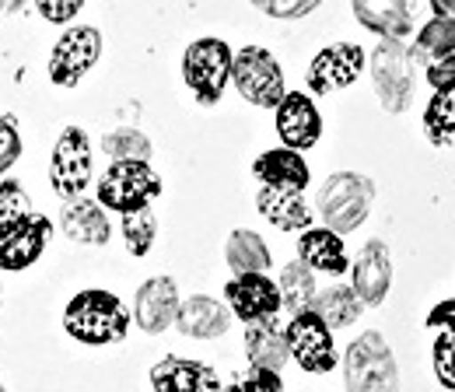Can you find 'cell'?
Instances as JSON below:
<instances>
[{
  "instance_id": "36",
  "label": "cell",
  "mask_w": 455,
  "mask_h": 392,
  "mask_svg": "<svg viewBox=\"0 0 455 392\" xmlns=\"http://www.w3.org/2000/svg\"><path fill=\"white\" fill-rule=\"evenodd\" d=\"M21 155V133H18V123L11 116H0V175L7 168H14Z\"/></svg>"
},
{
  "instance_id": "6",
  "label": "cell",
  "mask_w": 455,
  "mask_h": 392,
  "mask_svg": "<svg viewBox=\"0 0 455 392\" xmlns=\"http://www.w3.org/2000/svg\"><path fill=\"white\" fill-rule=\"evenodd\" d=\"M231 46L225 39H196L182 56V77L186 88L196 95L200 106L221 102L228 81H231Z\"/></svg>"
},
{
  "instance_id": "41",
  "label": "cell",
  "mask_w": 455,
  "mask_h": 392,
  "mask_svg": "<svg viewBox=\"0 0 455 392\" xmlns=\"http://www.w3.org/2000/svg\"><path fill=\"white\" fill-rule=\"evenodd\" d=\"M25 0H0V14H7V11H18Z\"/></svg>"
},
{
  "instance_id": "27",
  "label": "cell",
  "mask_w": 455,
  "mask_h": 392,
  "mask_svg": "<svg viewBox=\"0 0 455 392\" xmlns=\"http://www.w3.org/2000/svg\"><path fill=\"white\" fill-rule=\"evenodd\" d=\"M410 53V63L417 67H431L435 60L455 53V21L449 18H431L427 25H420L413 46L406 50Z\"/></svg>"
},
{
  "instance_id": "40",
  "label": "cell",
  "mask_w": 455,
  "mask_h": 392,
  "mask_svg": "<svg viewBox=\"0 0 455 392\" xmlns=\"http://www.w3.org/2000/svg\"><path fill=\"white\" fill-rule=\"evenodd\" d=\"M427 4H431L435 18H449V21H455V0H427Z\"/></svg>"
},
{
  "instance_id": "24",
  "label": "cell",
  "mask_w": 455,
  "mask_h": 392,
  "mask_svg": "<svg viewBox=\"0 0 455 392\" xmlns=\"http://www.w3.org/2000/svg\"><path fill=\"white\" fill-rule=\"evenodd\" d=\"M256 207L270 224H277L281 231H305L312 224V211L305 204L301 193L294 189H274V186H259L256 193Z\"/></svg>"
},
{
  "instance_id": "31",
  "label": "cell",
  "mask_w": 455,
  "mask_h": 392,
  "mask_svg": "<svg viewBox=\"0 0 455 392\" xmlns=\"http://www.w3.org/2000/svg\"><path fill=\"white\" fill-rule=\"evenodd\" d=\"M102 151L113 158V162H148L151 158V140L140 133V130H113L106 133L102 140Z\"/></svg>"
},
{
  "instance_id": "2",
  "label": "cell",
  "mask_w": 455,
  "mask_h": 392,
  "mask_svg": "<svg viewBox=\"0 0 455 392\" xmlns=\"http://www.w3.org/2000/svg\"><path fill=\"white\" fill-rule=\"evenodd\" d=\"M343 386L347 392H399V368L386 336L368 330L347 347Z\"/></svg>"
},
{
  "instance_id": "14",
  "label": "cell",
  "mask_w": 455,
  "mask_h": 392,
  "mask_svg": "<svg viewBox=\"0 0 455 392\" xmlns=\"http://www.w3.org/2000/svg\"><path fill=\"white\" fill-rule=\"evenodd\" d=\"M277 133H281L284 148L298 151V155L319 144V137H323V116L315 109L312 95L287 92L284 99H281V106H277Z\"/></svg>"
},
{
  "instance_id": "25",
  "label": "cell",
  "mask_w": 455,
  "mask_h": 392,
  "mask_svg": "<svg viewBox=\"0 0 455 392\" xmlns=\"http://www.w3.org/2000/svg\"><path fill=\"white\" fill-rule=\"evenodd\" d=\"M225 263L238 274H267L274 256H270V245L263 242V235L249 231V228H238L231 231L225 242Z\"/></svg>"
},
{
  "instance_id": "35",
  "label": "cell",
  "mask_w": 455,
  "mask_h": 392,
  "mask_svg": "<svg viewBox=\"0 0 455 392\" xmlns=\"http://www.w3.org/2000/svg\"><path fill=\"white\" fill-rule=\"evenodd\" d=\"M263 14H270V18H284V21H291V18H305V14H312L323 0H252Z\"/></svg>"
},
{
  "instance_id": "7",
  "label": "cell",
  "mask_w": 455,
  "mask_h": 392,
  "mask_svg": "<svg viewBox=\"0 0 455 392\" xmlns=\"http://www.w3.org/2000/svg\"><path fill=\"white\" fill-rule=\"evenodd\" d=\"M287 354L298 361L301 372L308 375H326L337 368V343H333V330L308 308L291 316V323L284 326Z\"/></svg>"
},
{
  "instance_id": "26",
  "label": "cell",
  "mask_w": 455,
  "mask_h": 392,
  "mask_svg": "<svg viewBox=\"0 0 455 392\" xmlns=\"http://www.w3.org/2000/svg\"><path fill=\"white\" fill-rule=\"evenodd\" d=\"M312 312H315L330 330H347V326H354V323L361 319L364 305H361V298L354 294V287L333 284V287H326V291L315 294Z\"/></svg>"
},
{
  "instance_id": "16",
  "label": "cell",
  "mask_w": 455,
  "mask_h": 392,
  "mask_svg": "<svg viewBox=\"0 0 455 392\" xmlns=\"http://www.w3.org/2000/svg\"><path fill=\"white\" fill-rule=\"evenodd\" d=\"M389 284H393V260H389V245L371 238L354 267H350V287L354 294L361 298V305H382L386 294H389Z\"/></svg>"
},
{
  "instance_id": "9",
  "label": "cell",
  "mask_w": 455,
  "mask_h": 392,
  "mask_svg": "<svg viewBox=\"0 0 455 392\" xmlns=\"http://www.w3.org/2000/svg\"><path fill=\"white\" fill-rule=\"evenodd\" d=\"M50 182H53V193L63 196L67 204L88 189V182H92V140L81 126H67L60 133L57 148H53V162H50Z\"/></svg>"
},
{
  "instance_id": "42",
  "label": "cell",
  "mask_w": 455,
  "mask_h": 392,
  "mask_svg": "<svg viewBox=\"0 0 455 392\" xmlns=\"http://www.w3.org/2000/svg\"><path fill=\"white\" fill-rule=\"evenodd\" d=\"M403 4H406V7H410V11H413V4H417V0H403Z\"/></svg>"
},
{
  "instance_id": "43",
  "label": "cell",
  "mask_w": 455,
  "mask_h": 392,
  "mask_svg": "<svg viewBox=\"0 0 455 392\" xmlns=\"http://www.w3.org/2000/svg\"><path fill=\"white\" fill-rule=\"evenodd\" d=\"M0 392H7V389H4V382H0Z\"/></svg>"
},
{
  "instance_id": "38",
  "label": "cell",
  "mask_w": 455,
  "mask_h": 392,
  "mask_svg": "<svg viewBox=\"0 0 455 392\" xmlns=\"http://www.w3.org/2000/svg\"><path fill=\"white\" fill-rule=\"evenodd\" d=\"M424 74H427L431 92H438V88H452L455 84V53L435 60L431 67H424Z\"/></svg>"
},
{
  "instance_id": "1",
  "label": "cell",
  "mask_w": 455,
  "mask_h": 392,
  "mask_svg": "<svg viewBox=\"0 0 455 392\" xmlns=\"http://www.w3.org/2000/svg\"><path fill=\"white\" fill-rule=\"evenodd\" d=\"M63 330L74 336L77 343L88 347H109L119 343L130 330V312L126 305L116 298L113 291L102 287H88L77 291L67 308H63Z\"/></svg>"
},
{
  "instance_id": "17",
  "label": "cell",
  "mask_w": 455,
  "mask_h": 392,
  "mask_svg": "<svg viewBox=\"0 0 455 392\" xmlns=\"http://www.w3.org/2000/svg\"><path fill=\"white\" fill-rule=\"evenodd\" d=\"M151 392H221V379L204 361L169 354L151 368Z\"/></svg>"
},
{
  "instance_id": "5",
  "label": "cell",
  "mask_w": 455,
  "mask_h": 392,
  "mask_svg": "<svg viewBox=\"0 0 455 392\" xmlns=\"http://www.w3.org/2000/svg\"><path fill=\"white\" fill-rule=\"evenodd\" d=\"M231 84L238 88V95L259 109H277L281 99L287 95L284 70L277 63V56L263 46H245L231 60Z\"/></svg>"
},
{
  "instance_id": "20",
  "label": "cell",
  "mask_w": 455,
  "mask_h": 392,
  "mask_svg": "<svg viewBox=\"0 0 455 392\" xmlns=\"http://www.w3.org/2000/svg\"><path fill=\"white\" fill-rule=\"evenodd\" d=\"M60 228L70 242H81V245H106L109 235H113V224L109 214L99 200H88V196H77L70 204H63L60 211Z\"/></svg>"
},
{
  "instance_id": "10",
  "label": "cell",
  "mask_w": 455,
  "mask_h": 392,
  "mask_svg": "<svg viewBox=\"0 0 455 392\" xmlns=\"http://www.w3.org/2000/svg\"><path fill=\"white\" fill-rule=\"evenodd\" d=\"M50 235H53V224L36 211L14 221H0V270L21 274L36 267L50 245Z\"/></svg>"
},
{
  "instance_id": "29",
  "label": "cell",
  "mask_w": 455,
  "mask_h": 392,
  "mask_svg": "<svg viewBox=\"0 0 455 392\" xmlns=\"http://www.w3.org/2000/svg\"><path fill=\"white\" fill-rule=\"evenodd\" d=\"M455 133V84L452 88H438L424 109V137L435 148H445Z\"/></svg>"
},
{
  "instance_id": "22",
  "label": "cell",
  "mask_w": 455,
  "mask_h": 392,
  "mask_svg": "<svg viewBox=\"0 0 455 392\" xmlns=\"http://www.w3.org/2000/svg\"><path fill=\"white\" fill-rule=\"evenodd\" d=\"M252 175L259 179V186H274V189H294V193H305L312 172L305 165V158L291 148H274L267 155H259L252 162Z\"/></svg>"
},
{
  "instance_id": "15",
  "label": "cell",
  "mask_w": 455,
  "mask_h": 392,
  "mask_svg": "<svg viewBox=\"0 0 455 392\" xmlns=\"http://www.w3.org/2000/svg\"><path fill=\"white\" fill-rule=\"evenodd\" d=\"M179 316V287L172 277H151L137 287L133 298V319L148 336H162L175 326Z\"/></svg>"
},
{
  "instance_id": "21",
  "label": "cell",
  "mask_w": 455,
  "mask_h": 392,
  "mask_svg": "<svg viewBox=\"0 0 455 392\" xmlns=\"http://www.w3.org/2000/svg\"><path fill=\"white\" fill-rule=\"evenodd\" d=\"M350 7L368 32L389 43H403L413 32V11L403 0H350Z\"/></svg>"
},
{
  "instance_id": "23",
  "label": "cell",
  "mask_w": 455,
  "mask_h": 392,
  "mask_svg": "<svg viewBox=\"0 0 455 392\" xmlns=\"http://www.w3.org/2000/svg\"><path fill=\"white\" fill-rule=\"evenodd\" d=\"M245 357L252 368H267V372H284L287 364V340L284 326H277V319L267 323H249L245 326Z\"/></svg>"
},
{
  "instance_id": "30",
  "label": "cell",
  "mask_w": 455,
  "mask_h": 392,
  "mask_svg": "<svg viewBox=\"0 0 455 392\" xmlns=\"http://www.w3.org/2000/svg\"><path fill=\"white\" fill-rule=\"evenodd\" d=\"M123 238H126V249L130 256H148L155 238H158V218L155 211H133V214H123Z\"/></svg>"
},
{
  "instance_id": "28",
  "label": "cell",
  "mask_w": 455,
  "mask_h": 392,
  "mask_svg": "<svg viewBox=\"0 0 455 392\" xmlns=\"http://www.w3.org/2000/svg\"><path fill=\"white\" fill-rule=\"evenodd\" d=\"M277 291H281V308H287L291 316L308 312V308H312V301H315V294H319V287H315V274H312L301 260L287 263L284 270H281V277H277Z\"/></svg>"
},
{
  "instance_id": "13",
  "label": "cell",
  "mask_w": 455,
  "mask_h": 392,
  "mask_svg": "<svg viewBox=\"0 0 455 392\" xmlns=\"http://www.w3.org/2000/svg\"><path fill=\"white\" fill-rule=\"evenodd\" d=\"M364 70V50L357 43H333L326 50H319L315 60L308 63V92L312 95H330L340 92L347 84H354Z\"/></svg>"
},
{
  "instance_id": "34",
  "label": "cell",
  "mask_w": 455,
  "mask_h": 392,
  "mask_svg": "<svg viewBox=\"0 0 455 392\" xmlns=\"http://www.w3.org/2000/svg\"><path fill=\"white\" fill-rule=\"evenodd\" d=\"M25 214H32V204L25 196V186L14 182V179L0 182V221H14V218H25Z\"/></svg>"
},
{
  "instance_id": "4",
  "label": "cell",
  "mask_w": 455,
  "mask_h": 392,
  "mask_svg": "<svg viewBox=\"0 0 455 392\" xmlns=\"http://www.w3.org/2000/svg\"><path fill=\"white\" fill-rule=\"evenodd\" d=\"M162 196V179L148 162H113L99 179V204L116 214L148 211Z\"/></svg>"
},
{
  "instance_id": "18",
  "label": "cell",
  "mask_w": 455,
  "mask_h": 392,
  "mask_svg": "<svg viewBox=\"0 0 455 392\" xmlns=\"http://www.w3.org/2000/svg\"><path fill=\"white\" fill-rule=\"evenodd\" d=\"M179 333L189 340H218L231 330V312L211 294H193L186 301H179V316H175Z\"/></svg>"
},
{
  "instance_id": "37",
  "label": "cell",
  "mask_w": 455,
  "mask_h": 392,
  "mask_svg": "<svg viewBox=\"0 0 455 392\" xmlns=\"http://www.w3.org/2000/svg\"><path fill=\"white\" fill-rule=\"evenodd\" d=\"M81 4H84V0H36L39 14H43L46 21H57V25L70 21V18L81 11Z\"/></svg>"
},
{
  "instance_id": "3",
  "label": "cell",
  "mask_w": 455,
  "mask_h": 392,
  "mask_svg": "<svg viewBox=\"0 0 455 392\" xmlns=\"http://www.w3.org/2000/svg\"><path fill=\"white\" fill-rule=\"evenodd\" d=\"M371 200H375L371 179H364L357 172H337L323 182V189L315 196V211H319L323 224L343 238L364 224L368 211H371Z\"/></svg>"
},
{
  "instance_id": "11",
  "label": "cell",
  "mask_w": 455,
  "mask_h": 392,
  "mask_svg": "<svg viewBox=\"0 0 455 392\" xmlns=\"http://www.w3.org/2000/svg\"><path fill=\"white\" fill-rule=\"evenodd\" d=\"M102 56V36L99 28L92 25H77L70 32L60 36V43L53 46V56H50V77L53 84H63V88H74Z\"/></svg>"
},
{
  "instance_id": "12",
  "label": "cell",
  "mask_w": 455,
  "mask_h": 392,
  "mask_svg": "<svg viewBox=\"0 0 455 392\" xmlns=\"http://www.w3.org/2000/svg\"><path fill=\"white\" fill-rule=\"evenodd\" d=\"M225 305L231 319H242L245 326L277 319V312H281L277 280H270L267 274H238L225 284Z\"/></svg>"
},
{
  "instance_id": "33",
  "label": "cell",
  "mask_w": 455,
  "mask_h": 392,
  "mask_svg": "<svg viewBox=\"0 0 455 392\" xmlns=\"http://www.w3.org/2000/svg\"><path fill=\"white\" fill-rule=\"evenodd\" d=\"M221 392H284V379L267 368H245Z\"/></svg>"
},
{
  "instance_id": "32",
  "label": "cell",
  "mask_w": 455,
  "mask_h": 392,
  "mask_svg": "<svg viewBox=\"0 0 455 392\" xmlns=\"http://www.w3.org/2000/svg\"><path fill=\"white\" fill-rule=\"evenodd\" d=\"M431 368L442 389L455 392V333H435L431 343Z\"/></svg>"
},
{
  "instance_id": "8",
  "label": "cell",
  "mask_w": 455,
  "mask_h": 392,
  "mask_svg": "<svg viewBox=\"0 0 455 392\" xmlns=\"http://www.w3.org/2000/svg\"><path fill=\"white\" fill-rule=\"evenodd\" d=\"M371 81H375V92H379V102L382 109L399 116V112L410 109L413 102V63L403 43H389L382 39L371 53Z\"/></svg>"
},
{
  "instance_id": "19",
  "label": "cell",
  "mask_w": 455,
  "mask_h": 392,
  "mask_svg": "<svg viewBox=\"0 0 455 392\" xmlns=\"http://www.w3.org/2000/svg\"><path fill=\"white\" fill-rule=\"evenodd\" d=\"M298 260L312 274H330V277H340L350 267L343 238L337 231H330V228H305L298 235Z\"/></svg>"
},
{
  "instance_id": "39",
  "label": "cell",
  "mask_w": 455,
  "mask_h": 392,
  "mask_svg": "<svg viewBox=\"0 0 455 392\" xmlns=\"http://www.w3.org/2000/svg\"><path fill=\"white\" fill-rule=\"evenodd\" d=\"M427 330H431V333H455V298L438 301V305L427 312Z\"/></svg>"
}]
</instances>
